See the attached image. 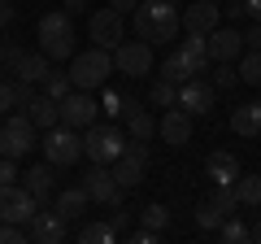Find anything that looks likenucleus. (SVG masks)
Returning a JSON list of instances; mask_svg holds the SVG:
<instances>
[{
	"mask_svg": "<svg viewBox=\"0 0 261 244\" xmlns=\"http://www.w3.org/2000/svg\"><path fill=\"white\" fill-rule=\"evenodd\" d=\"M130 22H135V35L148 39V44L157 48V44H170V39L178 35L183 13H178L174 0H140L135 13H130Z\"/></svg>",
	"mask_w": 261,
	"mask_h": 244,
	"instance_id": "f257e3e1",
	"label": "nucleus"
},
{
	"mask_svg": "<svg viewBox=\"0 0 261 244\" xmlns=\"http://www.w3.org/2000/svg\"><path fill=\"white\" fill-rule=\"evenodd\" d=\"M35 35H39V48H44L53 61H70V57L79 53L74 48V18L65 9H53V13H44L39 18V27H35Z\"/></svg>",
	"mask_w": 261,
	"mask_h": 244,
	"instance_id": "f03ea898",
	"label": "nucleus"
},
{
	"mask_svg": "<svg viewBox=\"0 0 261 244\" xmlns=\"http://www.w3.org/2000/svg\"><path fill=\"white\" fill-rule=\"evenodd\" d=\"M113 75V53L100 44L83 48V53L70 57V79H74L79 92H96V87H105V79Z\"/></svg>",
	"mask_w": 261,
	"mask_h": 244,
	"instance_id": "7ed1b4c3",
	"label": "nucleus"
},
{
	"mask_svg": "<svg viewBox=\"0 0 261 244\" xmlns=\"http://www.w3.org/2000/svg\"><path fill=\"white\" fill-rule=\"evenodd\" d=\"M126 149V135L118 131V118L113 122H92L83 131V157L87 161H100V166H113Z\"/></svg>",
	"mask_w": 261,
	"mask_h": 244,
	"instance_id": "20e7f679",
	"label": "nucleus"
},
{
	"mask_svg": "<svg viewBox=\"0 0 261 244\" xmlns=\"http://www.w3.org/2000/svg\"><path fill=\"white\" fill-rule=\"evenodd\" d=\"M35 122L27 118V113H5L0 118V157H27L31 149H35Z\"/></svg>",
	"mask_w": 261,
	"mask_h": 244,
	"instance_id": "39448f33",
	"label": "nucleus"
},
{
	"mask_svg": "<svg viewBox=\"0 0 261 244\" xmlns=\"http://www.w3.org/2000/svg\"><path fill=\"white\" fill-rule=\"evenodd\" d=\"M113 66H118V75H126V79H148L152 75V44L148 39H122L118 48H113Z\"/></svg>",
	"mask_w": 261,
	"mask_h": 244,
	"instance_id": "423d86ee",
	"label": "nucleus"
},
{
	"mask_svg": "<svg viewBox=\"0 0 261 244\" xmlns=\"http://www.w3.org/2000/svg\"><path fill=\"white\" fill-rule=\"evenodd\" d=\"M113 179H118L126 192L140 188L144 179H148V140H135V135H130L126 149H122V157L113 161Z\"/></svg>",
	"mask_w": 261,
	"mask_h": 244,
	"instance_id": "0eeeda50",
	"label": "nucleus"
},
{
	"mask_svg": "<svg viewBox=\"0 0 261 244\" xmlns=\"http://www.w3.org/2000/svg\"><path fill=\"white\" fill-rule=\"evenodd\" d=\"M79 157H83V140H79L74 127L57 122L53 131H44V161H53V166H74Z\"/></svg>",
	"mask_w": 261,
	"mask_h": 244,
	"instance_id": "6e6552de",
	"label": "nucleus"
},
{
	"mask_svg": "<svg viewBox=\"0 0 261 244\" xmlns=\"http://www.w3.org/2000/svg\"><path fill=\"white\" fill-rule=\"evenodd\" d=\"M126 13H118L113 5H105V9H96L92 18H87V35H92V44H100V48H118L122 39H126Z\"/></svg>",
	"mask_w": 261,
	"mask_h": 244,
	"instance_id": "1a4fd4ad",
	"label": "nucleus"
},
{
	"mask_svg": "<svg viewBox=\"0 0 261 244\" xmlns=\"http://www.w3.org/2000/svg\"><path fill=\"white\" fill-rule=\"evenodd\" d=\"M218 105V87L214 79H187V83H178V109H187L192 118H209Z\"/></svg>",
	"mask_w": 261,
	"mask_h": 244,
	"instance_id": "9d476101",
	"label": "nucleus"
},
{
	"mask_svg": "<svg viewBox=\"0 0 261 244\" xmlns=\"http://www.w3.org/2000/svg\"><path fill=\"white\" fill-rule=\"evenodd\" d=\"M79 183L87 188V197H92L96 205H109V209L122 205V192H126L118 179H113V166H100V161H92V170H87Z\"/></svg>",
	"mask_w": 261,
	"mask_h": 244,
	"instance_id": "9b49d317",
	"label": "nucleus"
},
{
	"mask_svg": "<svg viewBox=\"0 0 261 244\" xmlns=\"http://www.w3.org/2000/svg\"><path fill=\"white\" fill-rule=\"evenodd\" d=\"M35 214H39V201L31 197L27 188H18V183L0 188V223H22L27 227Z\"/></svg>",
	"mask_w": 261,
	"mask_h": 244,
	"instance_id": "f8f14e48",
	"label": "nucleus"
},
{
	"mask_svg": "<svg viewBox=\"0 0 261 244\" xmlns=\"http://www.w3.org/2000/svg\"><path fill=\"white\" fill-rule=\"evenodd\" d=\"M96 118H100V101H96L92 92H79V87H74V92L61 101V122H65V127H74V131H87Z\"/></svg>",
	"mask_w": 261,
	"mask_h": 244,
	"instance_id": "ddd939ff",
	"label": "nucleus"
},
{
	"mask_svg": "<svg viewBox=\"0 0 261 244\" xmlns=\"http://www.w3.org/2000/svg\"><path fill=\"white\" fill-rule=\"evenodd\" d=\"M27 231H31L35 244H61V240H70V223H65L57 209H39V214L27 223Z\"/></svg>",
	"mask_w": 261,
	"mask_h": 244,
	"instance_id": "4468645a",
	"label": "nucleus"
},
{
	"mask_svg": "<svg viewBox=\"0 0 261 244\" xmlns=\"http://www.w3.org/2000/svg\"><path fill=\"white\" fill-rule=\"evenodd\" d=\"M205 39H209V61H240L244 48H248L235 27H214Z\"/></svg>",
	"mask_w": 261,
	"mask_h": 244,
	"instance_id": "2eb2a0df",
	"label": "nucleus"
},
{
	"mask_svg": "<svg viewBox=\"0 0 261 244\" xmlns=\"http://www.w3.org/2000/svg\"><path fill=\"white\" fill-rule=\"evenodd\" d=\"M157 135L166 144H174V149H183V144L192 140V113L178 109V105H170V109L161 113V122H157Z\"/></svg>",
	"mask_w": 261,
	"mask_h": 244,
	"instance_id": "dca6fc26",
	"label": "nucleus"
},
{
	"mask_svg": "<svg viewBox=\"0 0 261 244\" xmlns=\"http://www.w3.org/2000/svg\"><path fill=\"white\" fill-rule=\"evenodd\" d=\"M174 53H178V61L192 70V79H196V75H205V70L214 66V61H209V39H205V35H196V31H187V39L174 48Z\"/></svg>",
	"mask_w": 261,
	"mask_h": 244,
	"instance_id": "f3484780",
	"label": "nucleus"
},
{
	"mask_svg": "<svg viewBox=\"0 0 261 244\" xmlns=\"http://www.w3.org/2000/svg\"><path fill=\"white\" fill-rule=\"evenodd\" d=\"M122 122H126V131L135 135V140H152V135H157V118H152V113H148V105H144V101H135V96H126Z\"/></svg>",
	"mask_w": 261,
	"mask_h": 244,
	"instance_id": "a211bd4d",
	"label": "nucleus"
},
{
	"mask_svg": "<svg viewBox=\"0 0 261 244\" xmlns=\"http://www.w3.org/2000/svg\"><path fill=\"white\" fill-rule=\"evenodd\" d=\"M205 175L214 179V183H222V188H235V179H240V157L226 153V149L209 153V157H205Z\"/></svg>",
	"mask_w": 261,
	"mask_h": 244,
	"instance_id": "6ab92c4d",
	"label": "nucleus"
},
{
	"mask_svg": "<svg viewBox=\"0 0 261 244\" xmlns=\"http://www.w3.org/2000/svg\"><path fill=\"white\" fill-rule=\"evenodd\" d=\"M231 131L244 140H257L261 135V101H244L231 109Z\"/></svg>",
	"mask_w": 261,
	"mask_h": 244,
	"instance_id": "aec40b11",
	"label": "nucleus"
},
{
	"mask_svg": "<svg viewBox=\"0 0 261 244\" xmlns=\"http://www.w3.org/2000/svg\"><path fill=\"white\" fill-rule=\"evenodd\" d=\"M218 27V5L214 0H196L183 9V31H196V35H209Z\"/></svg>",
	"mask_w": 261,
	"mask_h": 244,
	"instance_id": "412c9836",
	"label": "nucleus"
},
{
	"mask_svg": "<svg viewBox=\"0 0 261 244\" xmlns=\"http://www.w3.org/2000/svg\"><path fill=\"white\" fill-rule=\"evenodd\" d=\"M87 205H92V197H87V188H83V183H79V188L57 192V201H53V209L65 218V223H79V218L87 214Z\"/></svg>",
	"mask_w": 261,
	"mask_h": 244,
	"instance_id": "4be33fe9",
	"label": "nucleus"
},
{
	"mask_svg": "<svg viewBox=\"0 0 261 244\" xmlns=\"http://www.w3.org/2000/svg\"><path fill=\"white\" fill-rule=\"evenodd\" d=\"M53 170H57L53 161H39V166H31L27 175H22V179H27L22 188H27L31 197H35V201H48V197L57 192V175H53Z\"/></svg>",
	"mask_w": 261,
	"mask_h": 244,
	"instance_id": "5701e85b",
	"label": "nucleus"
},
{
	"mask_svg": "<svg viewBox=\"0 0 261 244\" xmlns=\"http://www.w3.org/2000/svg\"><path fill=\"white\" fill-rule=\"evenodd\" d=\"M48 61H53V57H48L44 48H39V53H22L18 66H13V75H18L22 83H44V79L53 75V66H48Z\"/></svg>",
	"mask_w": 261,
	"mask_h": 244,
	"instance_id": "b1692460",
	"label": "nucleus"
},
{
	"mask_svg": "<svg viewBox=\"0 0 261 244\" xmlns=\"http://www.w3.org/2000/svg\"><path fill=\"white\" fill-rule=\"evenodd\" d=\"M27 118L35 122L39 131H53L57 122H61V101H53V96H48V92H39L35 101L27 105Z\"/></svg>",
	"mask_w": 261,
	"mask_h": 244,
	"instance_id": "393cba45",
	"label": "nucleus"
},
{
	"mask_svg": "<svg viewBox=\"0 0 261 244\" xmlns=\"http://www.w3.org/2000/svg\"><path fill=\"white\" fill-rule=\"evenodd\" d=\"M118 235L122 231L113 223H83V227H79V240H83V244H113Z\"/></svg>",
	"mask_w": 261,
	"mask_h": 244,
	"instance_id": "a878e982",
	"label": "nucleus"
},
{
	"mask_svg": "<svg viewBox=\"0 0 261 244\" xmlns=\"http://www.w3.org/2000/svg\"><path fill=\"white\" fill-rule=\"evenodd\" d=\"M240 83L261 87V48H244V57H240Z\"/></svg>",
	"mask_w": 261,
	"mask_h": 244,
	"instance_id": "bb28decb",
	"label": "nucleus"
},
{
	"mask_svg": "<svg viewBox=\"0 0 261 244\" xmlns=\"http://www.w3.org/2000/svg\"><path fill=\"white\" fill-rule=\"evenodd\" d=\"M218 240H222V244H252V227L240 223V218L231 214L222 227H218Z\"/></svg>",
	"mask_w": 261,
	"mask_h": 244,
	"instance_id": "cd10ccee",
	"label": "nucleus"
},
{
	"mask_svg": "<svg viewBox=\"0 0 261 244\" xmlns=\"http://www.w3.org/2000/svg\"><path fill=\"white\" fill-rule=\"evenodd\" d=\"M235 197H240V205H261V175H240L235 179Z\"/></svg>",
	"mask_w": 261,
	"mask_h": 244,
	"instance_id": "c85d7f7f",
	"label": "nucleus"
},
{
	"mask_svg": "<svg viewBox=\"0 0 261 244\" xmlns=\"http://www.w3.org/2000/svg\"><path fill=\"white\" fill-rule=\"evenodd\" d=\"M222 223H226V214H222V209H218L209 197L200 201V205H196V227H200V231H218Z\"/></svg>",
	"mask_w": 261,
	"mask_h": 244,
	"instance_id": "c756f323",
	"label": "nucleus"
},
{
	"mask_svg": "<svg viewBox=\"0 0 261 244\" xmlns=\"http://www.w3.org/2000/svg\"><path fill=\"white\" fill-rule=\"evenodd\" d=\"M152 105H157V109H170V105H178V83H170V79H161L157 75V83H152Z\"/></svg>",
	"mask_w": 261,
	"mask_h": 244,
	"instance_id": "7c9ffc66",
	"label": "nucleus"
},
{
	"mask_svg": "<svg viewBox=\"0 0 261 244\" xmlns=\"http://www.w3.org/2000/svg\"><path fill=\"white\" fill-rule=\"evenodd\" d=\"M140 223H144V227H152V231H166V227H170V209L161 205V201H152V205H144V209H140Z\"/></svg>",
	"mask_w": 261,
	"mask_h": 244,
	"instance_id": "2f4dec72",
	"label": "nucleus"
},
{
	"mask_svg": "<svg viewBox=\"0 0 261 244\" xmlns=\"http://www.w3.org/2000/svg\"><path fill=\"white\" fill-rule=\"evenodd\" d=\"M44 92L53 96V101H65V96L74 92V79H70V70H65V75H57V70H53V75L44 79Z\"/></svg>",
	"mask_w": 261,
	"mask_h": 244,
	"instance_id": "473e14b6",
	"label": "nucleus"
},
{
	"mask_svg": "<svg viewBox=\"0 0 261 244\" xmlns=\"http://www.w3.org/2000/svg\"><path fill=\"white\" fill-rule=\"evenodd\" d=\"M157 75H161V79H170V83H187V79H192V70H187L183 61H178V53H170L166 61L157 66Z\"/></svg>",
	"mask_w": 261,
	"mask_h": 244,
	"instance_id": "72a5a7b5",
	"label": "nucleus"
},
{
	"mask_svg": "<svg viewBox=\"0 0 261 244\" xmlns=\"http://www.w3.org/2000/svg\"><path fill=\"white\" fill-rule=\"evenodd\" d=\"M235 83H240V66H231V61H214V87H218V92H231Z\"/></svg>",
	"mask_w": 261,
	"mask_h": 244,
	"instance_id": "f704fd0d",
	"label": "nucleus"
},
{
	"mask_svg": "<svg viewBox=\"0 0 261 244\" xmlns=\"http://www.w3.org/2000/svg\"><path fill=\"white\" fill-rule=\"evenodd\" d=\"M9 109H22V101H18V79H0V118Z\"/></svg>",
	"mask_w": 261,
	"mask_h": 244,
	"instance_id": "c9c22d12",
	"label": "nucleus"
},
{
	"mask_svg": "<svg viewBox=\"0 0 261 244\" xmlns=\"http://www.w3.org/2000/svg\"><path fill=\"white\" fill-rule=\"evenodd\" d=\"M31 231L22 223H0V244H27Z\"/></svg>",
	"mask_w": 261,
	"mask_h": 244,
	"instance_id": "e433bc0d",
	"label": "nucleus"
},
{
	"mask_svg": "<svg viewBox=\"0 0 261 244\" xmlns=\"http://www.w3.org/2000/svg\"><path fill=\"white\" fill-rule=\"evenodd\" d=\"M122 109H126V96H122V92H105V96H100V113L122 118Z\"/></svg>",
	"mask_w": 261,
	"mask_h": 244,
	"instance_id": "4c0bfd02",
	"label": "nucleus"
},
{
	"mask_svg": "<svg viewBox=\"0 0 261 244\" xmlns=\"http://www.w3.org/2000/svg\"><path fill=\"white\" fill-rule=\"evenodd\" d=\"M18 183V157H0V188Z\"/></svg>",
	"mask_w": 261,
	"mask_h": 244,
	"instance_id": "58836bf2",
	"label": "nucleus"
},
{
	"mask_svg": "<svg viewBox=\"0 0 261 244\" xmlns=\"http://www.w3.org/2000/svg\"><path fill=\"white\" fill-rule=\"evenodd\" d=\"M130 240H135V244H157V240H161V231H152V227H140Z\"/></svg>",
	"mask_w": 261,
	"mask_h": 244,
	"instance_id": "ea45409f",
	"label": "nucleus"
},
{
	"mask_svg": "<svg viewBox=\"0 0 261 244\" xmlns=\"http://www.w3.org/2000/svg\"><path fill=\"white\" fill-rule=\"evenodd\" d=\"M244 44H248V48H261V22H252V27H248V35H244Z\"/></svg>",
	"mask_w": 261,
	"mask_h": 244,
	"instance_id": "a19ab883",
	"label": "nucleus"
},
{
	"mask_svg": "<svg viewBox=\"0 0 261 244\" xmlns=\"http://www.w3.org/2000/svg\"><path fill=\"white\" fill-rule=\"evenodd\" d=\"M109 223H113V227H118V231H122V227L130 223V214H126V209H122V205H113V218H109Z\"/></svg>",
	"mask_w": 261,
	"mask_h": 244,
	"instance_id": "79ce46f5",
	"label": "nucleus"
},
{
	"mask_svg": "<svg viewBox=\"0 0 261 244\" xmlns=\"http://www.w3.org/2000/svg\"><path fill=\"white\" fill-rule=\"evenodd\" d=\"M244 13H248L252 22H261V0H244Z\"/></svg>",
	"mask_w": 261,
	"mask_h": 244,
	"instance_id": "37998d69",
	"label": "nucleus"
},
{
	"mask_svg": "<svg viewBox=\"0 0 261 244\" xmlns=\"http://www.w3.org/2000/svg\"><path fill=\"white\" fill-rule=\"evenodd\" d=\"M9 22H13V5H9V0H0V27H9Z\"/></svg>",
	"mask_w": 261,
	"mask_h": 244,
	"instance_id": "c03bdc74",
	"label": "nucleus"
},
{
	"mask_svg": "<svg viewBox=\"0 0 261 244\" xmlns=\"http://www.w3.org/2000/svg\"><path fill=\"white\" fill-rule=\"evenodd\" d=\"M83 9H87V0H65V13H70V18H79Z\"/></svg>",
	"mask_w": 261,
	"mask_h": 244,
	"instance_id": "a18cd8bd",
	"label": "nucleus"
},
{
	"mask_svg": "<svg viewBox=\"0 0 261 244\" xmlns=\"http://www.w3.org/2000/svg\"><path fill=\"white\" fill-rule=\"evenodd\" d=\"M109 5H113L118 13H135V5H140V0H109Z\"/></svg>",
	"mask_w": 261,
	"mask_h": 244,
	"instance_id": "49530a36",
	"label": "nucleus"
},
{
	"mask_svg": "<svg viewBox=\"0 0 261 244\" xmlns=\"http://www.w3.org/2000/svg\"><path fill=\"white\" fill-rule=\"evenodd\" d=\"M252 240L261 244V218H257V223H252Z\"/></svg>",
	"mask_w": 261,
	"mask_h": 244,
	"instance_id": "de8ad7c7",
	"label": "nucleus"
},
{
	"mask_svg": "<svg viewBox=\"0 0 261 244\" xmlns=\"http://www.w3.org/2000/svg\"><path fill=\"white\" fill-rule=\"evenodd\" d=\"M0 66H5V39H0Z\"/></svg>",
	"mask_w": 261,
	"mask_h": 244,
	"instance_id": "09e8293b",
	"label": "nucleus"
}]
</instances>
